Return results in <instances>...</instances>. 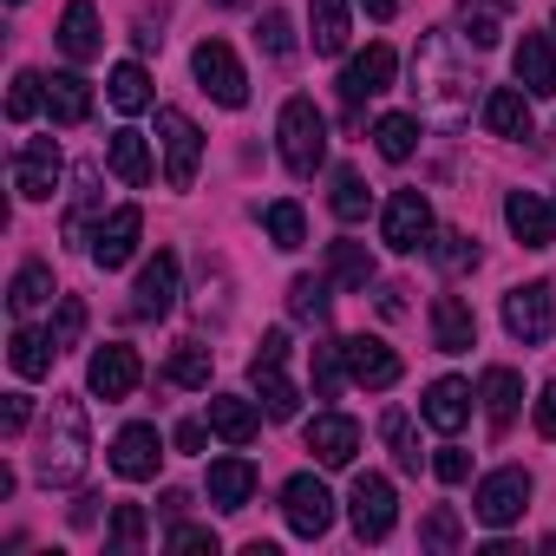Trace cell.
Wrapping results in <instances>:
<instances>
[{
    "label": "cell",
    "mask_w": 556,
    "mask_h": 556,
    "mask_svg": "<svg viewBox=\"0 0 556 556\" xmlns=\"http://www.w3.org/2000/svg\"><path fill=\"white\" fill-rule=\"evenodd\" d=\"M432 471H439V484H465V478H471V452H465V445H439Z\"/></svg>",
    "instance_id": "obj_51"
},
{
    "label": "cell",
    "mask_w": 556,
    "mask_h": 556,
    "mask_svg": "<svg viewBox=\"0 0 556 556\" xmlns=\"http://www.w3.org/2000/svg\"><path fill=\"white\" fill-rule=\"evenodd\" d=\"M308 452L341 471V465H354V452H361V426H354L348 413H315V419H308Z\"/></svg>",
    "instance_id": "obj_19"
},
{
    "label": "cell",
    "mask_w": 556,
    "mask_h": 556,
    "mask_svg": "<svg viewBox=\"0 0 556 556\" xmlns=\"http://www.w3.org/2000/svg\"><path fill=\"white\" fill-rule=\"evenodd\" d=\"M86 452H92L86 406H79V400H53V419H47L34 478H40V484H79V478H86Z\"/></svg>",
    "instance_id": "obj_2"
},
{
    "label": "cell",
    "mask_w": 556,
    "mask_h": 556,
    "mask_svg": "<svg viewBox=\"0 0 556 556\" xmlns=\"http://www.w3.org/2000/svg\"><path fill=\"white\" fill-rule=\"evenodd\" d=\"M92 210H99V170H79V203H73V216H66V242H86Z\"/></svg>",
    "instance_id": "obj_49"
},
{
    "label": "cell",
    "mask_w": 556,
    "mask_h": 556,
    "mask_svg": "<svg viewBox=\"0 0 556 556\" xmlns=\"http://www.w3.org/2000/svg\"><path fill=\"white\" fill-rule=\"evenodd\" d=\"M361 8H367L374 21H393V14H400V0H361Z\"/></svg>",
    "instance_id": "obj_57"
},
{
    "label": "cell",
    "mask_w": 556,
    "mask_h": 556,
    "mask_svg": "<svg viewBox=\"0 0 556 556\" xmlns=\"http://www.w3.org/2000/svg\"><path fill=\"white\" fill-rule=\"evenodd\" d=\"M374 144H380L387 164H406V157L419 151V118H413V112H387V118L374 125Z\"/></svg>",
    "instance_id": "obj_34"
},
{
    "label": "cell",
    "mask_w": 556,
    "mask_h": 556,
    "mask_svg": "<svg viewBox=\"0 0 556 556\" xmlns=\"http://www.w3.org/2000/svg\"><path fill=\"white\" fill-rule=\"evenodd\" d=\"M380 315H387V321H400V315H406V289H400V282H387V289H380Z\"/></svg>",
    "instance_id": "obj_55"
},
{
    "label": "cell",
    "mask_w": 556,
    "mask_h": 556,
    "mask_svg": "<svg viewBox=\"0 0 556 556\" xmlns=\"http://www.w3.org/2000/svg\"><path fill=\"white\" fill-rule=\"evenodd\" d=\"M170 302H177V255L170 249H157L144 268H138V289H131V315H144V321H157V315H170Z\"/></svg>",
    "instance_id": "obj_15"
},
{
    "label": "cell",
    "mask_w": 556,
    "mask_h": 556,
    "mask_svg": "<svg viewBox=\"0 0 556 556\" xmlns=\"http://www.w3.org/2000/svg\"><path fill=\"white\" fill-rule=\"evenodd\" d=\"M282 367H289V334H282V328H268L262 348H255V361H249V380H255L268 419H295V413H302V393H295V380H289Z\"/></svg>",
    "instance_id": "obj_4"
},
{
    "label": "cell",
    "mask_w": 556,
    "mask_h": 556,
    "mask_svg": "<svg viewBox=\"0 0 556 556\" xmlns=\"http://www.w3.org/2000/svg\"><path fill=\"white\" fill-rule=\"evenodd\" d=\"M282 510H289V530L295 536H328V523H334V497H328V484L315 478V471H302V478H289L282 484Z\"/></svg>",
    "instance_id": "obj_9"
},
{
    "label": "cell",
    "mask_w": 556,
    "mask_h": 556,
    "mask_svg": "<svg viewBox=\"0 0 556 556\" xmlns=\"http://www.w3.org/2000/svg\"><path fill=\"white\" fill-rule=\"evenodd\" d=\"M380 439L393 445L400 471H419V439H413V419H406L400 406H387V413H380Z\"/></svg>",
    "instance_id": "obj_39"
},
{
    "label": "cell",
    "mask_w": 556,
    "mask_h": 556,
    "mask_svg": "<svg viewBox=\"0 0 556 556\" xmlns=\"http://www.w3.org/2000/svg\"><path fill=\"white\" fill-rule=\"evenodd\" d=\"M549 549H556V530H549Z\"/></svg>",
    "instance_id": "obj_60"
},
{
    "label": "cell",
    "mask_w": 556,
    "mask_h": 556,
    "mask_svg": "<svg viewBox=\"0 0 556 556\" xmlns=\"http://www.w3.org/2000/svg\"><path fill=\"white\" fill-rule=\"evenodd\" d=\"M328 282H341V289H367L374 282L367 242H328Z\"/></svg>",
    "instance_id": "obj_33"
},
{
    "label": "cell",
    "mask_w": 556,
    "mask_h": 556,
    "mask_svg": "<svg viewBox=\"0 0 556 556\" xmlns=\"http://www.w3.org/2000/svg\"><path fill=\"white\" fill-rule=\"evenodd\" d=\"M484 8H491V14H510V8H517V0H484Z\"/></svg>",
    "instance_id": "obj_58"
},
{
    "label": "cell",
    "mask_w": 556,
    "mask_h": 556,
    "mask_svg": "<svg viewBox=\"0 0 556 556\" xmlns=\"http://www.w3.org/2000/svg\"><path fill=\"white\" fill-rule=\"evenodd\" d=\"M484 131H491V138H530V105H523V92L497 86V92L484 99Z\"/></svg>",
    "instance_id": "obj_29"
},
{
    "label": "cell",
    "mask_w": 556,
    "mask_h": 556,
    "mask_svg": "<svg viewBox=\"0 0 556 556\" xmlns=\"http://www.w3.org/2000/svg\"><path fill=\"white\" fill-rule=\"evenodd\" d=\"M105 92H112V105L118 112H144L151 105V79H144V66H112V79H105Z\"/></svg>",
    "instance_id": "obj_37"
},
{
    "label": "cell",
    "mask_w": 556,
    "mask_h": 556,
    "mask_svg": "<svg viewBox=\"0 0 556 556\" xmlns=\"http://www.w3.org/2000/svg\"><path fill=\"white\" fill-rule=\"evenodd\" d=\"M536 439H556V380L536 393Z\"/></svg>",
    "instance_id": "obj_54"
},
{
    "label": "cell",
    "mask_w": 556,
    "mask_h": 556,
    "mask_svg": "<svg viewBox=\"0 0 556 556\" xmlns=\"http://www.w3.org/2000/svg\"><path fill=\"white\" fill-rule=\"evenodd\" d=\"M348 517H354V536L361 543H380V536H393V478H380V471H361L354 478V491H348Z\"/></svg>",
    "instance_id": "obj_7"
},
{
    "label": "cell",
    "mask_w": 556,
    "mask_h": 556,
    "mask_svg": "<svg viewBox=\"0 0 556 556\" xmlns=\"http://www.w3.org/2000/svg\"><path fill=\"white\" fill-rule=\"evenodd\" d=\"M138 380H144V367H138V348H125V341L99 348V354H92V367H86V387H92L99 400H131V393H138Z\"/></svg>",
    "instance_id": "obj_13"
},
{
    "label": "cell",
    "mask_w": 556,
    "mask_h": 556,
    "mask_svg": "<svg viewBox=\"0 0 556 556\" xmlns=\"http://www.w3.org/2000/svg\"><path fill=\"white\" fill-rule=\"evenodd\" d=\"M14 315H34V308H47L53 302V268H40V262H27L21 275H14Z\"/></svg>",
    "instance_id": "obj_36"
},
{
    "label": "cell",
    "mask_w": 556,
    "mask_h": 556,
    "mask_svg": "<svg viewBox=\"0 0 556 556\" xmlns=\"http://www.w3.org/2000/svg\"><path fill=\"white\" fill-rule=\"evenodd\" d=\"M478 400H484V419H491V432H510V419H517V400H523V380H517L510 367H491V374H484V387H478Z\"/></svg>",
    "instance_id": "obj_26"
},
{
    "label": "cell",
    "mask_w": 556,
    "mask_h": 556,
    "mask_svg": "<svg viewBox=\"0 0 556 556\" xmlns=\"http://www.w3.org/2000/svg\"><path fill=\"white\" fill-rule=\"evenodd\" d=\"M504 223L523 249H549L556 242V203H543L536 190H510L504 197Z\"/></svg>",
    "instance_id": "obj_16"
},
{
    "label": "cell",
    "mask_w": 556,
    "mask_h": 556,
    "mask_svg": "<svg viewBox=\"0 0 556 556\" xmlns=\"http://www.w3.org/2000/svg\"><path fill=\"white\" fill-rule=\"evenodd\" d=\"M523 504H530V471H517V465H504V471H491L484 484H478V517L491 523V530H504V523H517L523 517Z\"/></svg>",
    "instance_id": "obj_12"
},
{
    "label": "cell",
    "mask_w": 556,
    "mask_h": 556,
    "mask_svg": "<svg viewBox=\"0 0 556 556\" xmlns=\"http://www.w3.org/2000/svg\"><path fill=\"white\" fill-rule=\"evenodd\" d=\"M27 419H34V400H27V393H8V400H0V432H8V439H21Z\"/></svg>",
    "instance_id": "obj_53"
},
{
    "label": "cell",
    "mask_w": 556,
    "mask_h": 556,
    "mask_svg": "<svg viewBox=\"0 0 556 556\" xmlns=\"http://www.w3.org/2000/svg\"><path fill=\"white\" fill-rule=\"evenodd\" d=\"M289 308H295V321H328V282H321V275H295V282H289Z\"/></svg>",
    "instance_id": "obj_40"
},
{
    "label": "cell",
    "mask_w": 556,
    "mask_h": 556,
    "mask_svg": "<svg viewBox=\"0 0 556 556\" xmlns=\"http://www.w3.org/2000/svg\"><path fill=\"white\" fill-rule=\"evenodd\" d=\"M262 223H268V242H275V249H302V242H308V216H302V203H289V197L268 203Z\"/></svg>",
    "instance_id": "obj_35"
},
{
    "label": "cell",
    "mask_w": 556,
    "mask_h": 556,
    "mask_svg": "<svg viewBox=\"0 0 556 556\" xmlns=\"http://www.w3.org/2000/svg\"><path fill=\"white\" fill-rule=\"evenodd\" d=\"M47 112H53V125H86L92 118V86L79 73H53L47 79Z\"/></svg>",
    "instance_id": "obj_25"
},
{
    "label": "cell",
    "mask_w": 556,
    "mask_h": 556,
    "mask_svg": "<svg viewBox=\"0 0 556 556\" xmlns=\"http://www.w3.org/2000/svg\"><path fill=\"white\" fill-rule=\"evenodd\" d=\"M79 334H86V302H79V295H60V315H53V348L66 354V348H79Z\"/></svg>",
    "instance_id": "obj_50"
},
{
    "label": "cell",
    "mask_w": 556,
    "mask_h": 556,
    "mask_svg": "<svg viewBox=\"0 0 556 556\" xmlns=\"http://www.w3.org/2000/svg\"><path fill=\"white\" fill-rule=\"evenodd\" d=\"M419 543H426V549H458V543H465V523H458V510H445V504H439V510H426V523H419Z\"/></svg>",
    "instance_id": "obj_47"
},
{
    "label": "cell",
    "mask_w": 556,
    "mask_h": 556,
    "mask_svg": "<svg viewBox=\"0 0 556 556\" xmlns=\"http://www.w3.org/2000/svg\"><path fill=\"white\" fill-rule=\"evenodd\" d=\"M14 8H21V0H14Z\"/></svg>",
    "instance_id": "obj_61"
},
{
    "label": "cell",
    "mask_w": 556,
    "mask_h": 556,
    "mask_svg": "<svg viewBox=\"0 0 556 556\" xmlns=\"http://www.w3.org/2000/svg\"><path fill=\"white\" fill-rule=\"evenodd\" d=\"M458 40H465V47H478V53H491V47H497V21H491L484 0H478V8L465 0V14H458Z\"/></svg>",
    "instance_id": "obj_48"
},
{
    "label": "cell",
    "mask_w": 556,
    "mask_h": 556,
    "mask_svg": "<svg viewBox=\"0 0 556 556\" xmlns=\"http://www.w3.org/2000/svg\"><path fill=\"white\" fill-rule=\"evenodd\" d=\"M380 236H387V249H400V255L426 249V236H432V203H426V190H400V197L387 203V216H380Z\"/></svg>",
    "instance_id": "obj_11"
},
{
    "label": "cell",
    "mask_w": 556,
    "mask_h": 556,
    "mask_svg": "<svg viewBox=\"0 0 556 556\" xmlns=\"http://www.w3.org/2000/svg\"><path fill=\"white\" fill-rule=\"evenodd\" d=\"M138 236H144V210L138 203H125V210H112L105 223H99V236H92V262L112 275V268H125L131 255H138Z\"/></svg>",
    "instance_id": "obj_14"
},
{
    "label": "cell",
    "mask_w": 556,
    "mask_h": 556,
    "mask_svg": "<svg viewBox=\"0 0 556 556\" xmlns=\"http://www.w3.org/2000/svg\"><path fill=\"white\" fill-rule=\"evenodd\" d=\"M432 262H439L445 275H465V268H478V242H471L465 229H445V236L432 242Z\"/></svg>",
    "instance_id": "obj_43"
},
{
    "label": "cell",
    "mask_w": 556,
    "mask_h": 556,
    "mask_svg": "<svg viewBox=\"0 0 556 556\" xmlns=\"http://www.w3.org/2000/svg\"><path fill=\"white\" fill-rule=\"evenodd\" d=\"M105 543H112L118 556H138V549H144V510H138V504H118V510H112V536H105Z\"/></svg>",
    "instance_id": "obj_46"
},
{
    "label": "cell",
    "mask_w": 556,
    "mask_h": 556,
    "mask_svg": "<svg viewBox=\"0 0 556 556\" xmlns=\"http://www.w3.org/2000/svg\"><path fill=\"white\" fill-rule=\"evenodd\" d=\"M432 348L439 354H471L478 348V315L458 295H439L432 302Z\"/></svg>",
    "instance_id": "obj_22"
},
{
    "label": "cell",
    "mask_w": 556,
    "mask_h": 556,
    "mask_svg": "<svg viewBox=\"0 0 556 556\" xmlns=\"http://www.w3.org/2000/svg\"><path fill=\"white\" fill-rule=\"evenodd\" d=\"M308 27H315V53H348V0H308Z\"/></svg>",
    "instance_id": "obj_32"
},
{
    "label": "cell",
    "mask_w": 556,
    "mask_h": 556,
    "mask_svg": "<svg viewBox=\"0 0 556 556\" xmlns=\"http://www.w3.org/2000/svg\"><path fill=\"white\" fill-rule=\"evenodd\" d=\"M419 419H426L432 432H445V439H452V432L471 419V387H465V380H432V387H426Z\"/></svg>",
    "instance_id": "obj_23"
},
{
    "label": "cell",
    "mask_w": 556,
    "mask_h": 556,
    "mask_svg": "<svg viewBox=\"0 0 556 556\" xmlns=\"http://www.w3.org/2000/svg\"><path fill=\"white\" fill-rule=\"evenodd\" d=\"M471 66H458V53H452V34H426L419 40V53H413V92H419V105L439 118V125H458L465 118V105H471Z\"/></svg>",
    "instance_id": "obj_1"
},
{
    "label": "cell",
    "mask_w": 556,
    "mask_h": 556,
    "mask_svg": "<svg viewBox=\"0 0 556 556\" xmlns=\"http://www.w3.org/2000/svg\"><path fill=\"white\" fill-rule=\"evenodd\" d=\"M105 164H112L131 190H144V184H151V151H144V138H138V131H112V138H105Z\"/></svg>",
    "instance_id": "obj_30"
},
{
    "label": "cell",
    "mask_w": 556,
    "mask_h": 556,
    "mask_svg": "<svg viewBox=\"0 0 556 556\" xmlns=\"http://www.w3.org/2000/svg\"><path fill=\"white\" fill-rule=\"evenodd\" d=\"M190 66H197V86H203L216 105H229V112H236V105H249V73H242V60H236L223 40H203Z\"/></svg>",
    "instance_id": "obj_8"
},
{
    "label": "cell",
    "mask_w": 556,
    "mask_h": 556,
    "mask_svg": "<svg viewBox=\"0 0 556 556\" xmlns=\"http://www.w3.org/2000/svg\"><path fill=\"white\" fill-rule=\"evenodd\" d=\"M249 497H255V465H249V458H216V465H210V504L242 510Z\"/></svg>",
    "instance_id": "obj_28"
},
{
    "label": "cell",
    "mask_w": 556,
    "mask_h": 556,
    "mask_svg": "<svg viewBox=\"0 0 556 556\" xmlns=\"http://www.w3.org/2000/svg\"><path fill=\"white\" fill-rule=\"evenodd\" d=\"M53 334H34V328H14V341H8V361H14V374L21 380H47L53 374Z\"/></svg>",
    "instance_id": "obj_31"
},
{
    "label": "cell",
    "mask_w": 556,
    "mask_h": 556,
    "mask_svg": "<svg viewBox=\"0 0 556 556\" xmlns=\"http://www.w3.org/2000/svg\"><path fill=\"white\" fill-rule=\"evenodd\" d=\"M255 40H262V53H268V60H289V53H295V21H289L282 8H268V14H262V27H255Z\"/></svg>",
    "instance_id": "obj_45"
},
{
    "label": "cell",
    "mask_w": 556,
    "mask_h": 556,
    "mask_svg": "<svg viewBox=\"0 0 556 556\" xmlns=\"http://www.w3.org/2000/svg\"><path fill=\"white\" fill-rule=\"evenodd\" d=\"M157 465H164V439H157V426H125V432L112 439V471H118V478L144 484V478H157Z\"/></svg>",
    "instance_id": "obj_17"
},
{
    "label": "cell",
    "mask_w": 556,
    "mask_h": 556,
    "mask_svg": "<svg viewBox=\"0 0 556 556\" xmlns=\"http://www.w3.org/2000/svg\"><path fill=\"white\" fill-rule=\"evenodd\" d=\"M328 203H334V216H341V223H361L374 197H367V184H361V170H334V197H328Z\"/></svg>",
    "instance_id": "obj_42"
},
{
    "label": "cell",
    "mask_w": 556,
    "mask_h": 556,
    "mask_svg": "<svg viewBox=\"0 0 556 556\" xmlns=\"http://www.w3.org/2000/svg\"><path fill=\"white\" fill-rule=\"evenodd\" d=\"M164 543H170V549H210V556H216V530H210V523H170Z\"/></svg>",
    "instance_id": "obj_52"
},
{
    "label": "cell",
    "mask_w": 556,
    "mask_h": 556,
    "mask_svg": "<svg viewBox=\"0 0 556 556\" xmlns=\"http://www.w3.org/2000/svg\"><path fill=\"white\" fill-rule=\"evenodd\" d=\"M216 8H249V0H216Z\"/></svg>",
    "instance_id": "obj_59"
},
{
    "label": "cell",
    "mask_w": 556,
    "mask_h": 556,
    "mask_svg": "<svg viewBox=\"0 0 556 556\" xmlns=\"http://www.w3.org/2000/svg\"><path fill=\"white\" fill-rule=\"evenodd\" d=\"M203 432H210L203 419H184V426H177V452H203Z\"/></svg>",
    "instance_id": "obj_56"
},
{
    "label": "cell",
    "mask_w": 556,
    "mask_h": 556,
    "mask_svg": "<svg viewBox=\"0 0 556 556\" xmlns=\"http://www.w3.org/2000/svg\"><path fill=\"white\" fill-rule=\"evenodd\" d=\"M393 86V47H367L348 73H341V99H348V112H361L367 99H380Z\"/></svg>",
    "instance_id": "obj_18"
},
{
    "label": "cell",
    "mask_w": 556,
    "mask_h": 556,
    "mask_svg": "<svg viewBox=\"0 0 556 556\" xmlns=\"http://www.w3.org/2000/svg\"><path fill=\"white\" fill-rule=\"evenodd\" d=\"M517 86L530 99H556V47L543 34H523L517 40Z\"/></svg>",
    "instance_id": "obj_24"
},
{
    "label": "cell",
    "mask_w": 556,
    "mask_h": 556,
    "mask_svg": "<svg viewBox=\"0 0 556 556\" xmlns=\"http://www.w3.org/2000/svg\"><path fill=\"white\" fill-rule=\"evenodd\" d=\"M60 53L73 66H92L105 53V34H99V14H92V0H66V14H60Z\"/></svg>",
    "instance_id": "obj_20"
},
{
    "label": "cell",
    "mask_w": 556,
    "mask_h": 556,
    "mask_svg": "<svg viewBox=\"0 0 556 556\" xmlns=\"http://www.w3.org/2000/svg\"><path fill=\"white\" fill-rule=\"evenodd\" d=\"M341 374H348V341H321L315 348V393L334 400L341 393Z\"/></svg>",
    "instance_id": "obj_44"
},
{
    "label": "cell",
    "mask_w": 556,
    "mask_h": 556,
    "mask_svg": "<svg viewBox=\"0 0 556 556\" xmlns=\"http://www.w3.org/2000/svg\"><path fill=\"white\" fill-rule=\"evenodd\" d=\"M210 432L229 439V445H249V439L262 432V413H255L249 400H236V393H216V400H210Z\"/></svg>",
    "instance_id": "obj_27"
},
{
    "label": "cell",
    "mask_w": 556,
    "mask_h": 556,
    "mask_svg": "<svg viewBox=\"0 0 556 556\" xmlns=\"http://www.w3.org/2000/svg\"><path fill=\"white\" fill-rule=\"evenodd\" d=\"M164 380H170V387H210V348H203V341H184V348L170 354Z\"/></svg>",
    "instance_id": "obj_38"
},
{
    "label": "cell",
    "mask_w": 556,
    "mask_h": 556,
    "mask_svg": "<svg viewBox=\"0 0 556 556\" xmlns=\"http://www.w3.org/2000/svg\"><path fill=\"white\" fill-rule=\"evenodd\" d=\"M504 328H510V341L543 348V341L556 334V295H549V282H523V289H510V295H504Z\"/></svg>",
    "instance_id": "obj_6"
},
{
    "label": "cell",
    "mask_w": 556,
    "mask_h": 556,
    "mask_svg": "<svg viewBox=\"0 0 556 556\" xmlns=\"http://www.w3.org/2000/svg\"><path fill=\"white\" fill-rule=\"evenodd\" d=\"M40 105H47V79H40V73H14V86H8V118L27 125Z\"/></svg>",
    "instance_id": "obj_41"
},
{
    "label": "cell",
    "mask_w": 556,
    "mask_h": 556,
    "mask_svg": "<svg viewBox=\"0 0 556 556\" xmlns=\"http://www.w3.org/2000/svg\"><path fill=\"white\" fill-rule=\"evenodd\" d=\"M157 144H164V184L170 190H190L197 184V164H203V131L177 105H164L157 112Z\"/></svg>",
    "instance_id": "obj_5"
},
{
    "label": "cell",
    "mask_w": 556,
    "mask_h": 556,
    "mask_svg": "<svg viewBox=\"0 0 556 556\" xmlns=\"http://www.w3.org/2000/svg\"><path fill=\"white\" fill-rule=\"evenodd\" d=\"M60 170H66V157H60L53 138H27V144L14 151V190H21L27 203H47V197L60 190Z\"/></svg>",
    "instance_id": "obj_10"
},
{
    "label": "cell",
    "mask_w": 556,
    "mask_h": 556,
    "mask_svg": "<svg viewBox=\"0 0 556 556\" xmlns=\"http://www.w3.org/2000/svg\"><path fill=\"white\" fill-rule=\"evenodd\" d=\"M348 374L361 380V387H374V393H387L393 380H400V354L380 341V334H354L348 341Z\"/></svg>",
    "instance_id": "obj_21"
},
{
    "label": "cell",
    "mask_w": 556,
    "mask_h": 556,
    "mask_svg": "<svg viewBox=\"0 0 556 556\" xmlns=\"http://www.w3.org/2000/svg\"><path fill=\"white\" fill-rule=\"evenodd\" d=\"M275 138H282V164L295 177H315L328 157V118L315 112V99H289L282 118H275Z\"/></svg>",
    "instance_id": "obj_3"
}]
</instances>
